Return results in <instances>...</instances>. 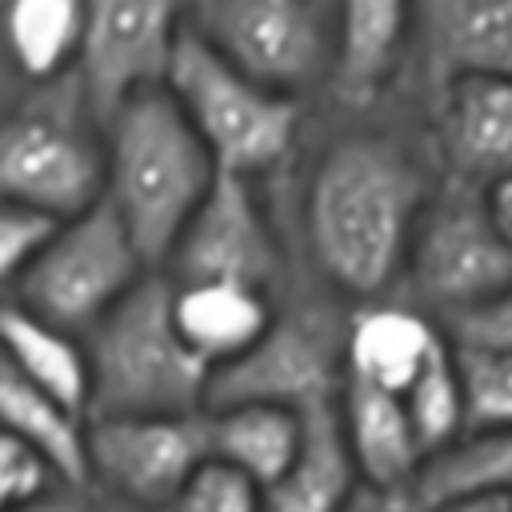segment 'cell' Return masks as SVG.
<instances>
[{"instance_id":"ffe728a7","label":"cell","mask_w":512,"mask_h":512,"mask_svg":"<svg viewBox=\"0 0 512 512\" xmlns=\"http://www.w3.org/2000/svg\"><path fill=\"white\" fill-rule=\"evenodd\" d=\"M208 460H220L260 488H272L304 436V412L280 404H228L208 408Z\"/></svg>"},{"instance_id":"9c48e42d","label":"cell","mask_w":512,"mask_h":512,"mask_svg":"<svg viewBox=\"0 0 512 512\" xmlns=\"http://www.w3.org/2000/svg\"><path fill=\"white\" fill-rule=\"evenodd\" d=\"M148 272L156 268L144 260L120 216L100 200L56 224L12 300L76 336H88Z\"/></svg>"},{"instance_id":"7a4b0ae2","label":"cell","mask_w":512,"mask_h":512,"mask_svg":"<svg viewBox=\"0 0 512 512\" xmlns=\"http://www.w3.org/2000/svg\"><path fill=\"white\" fill-rule=\"evenodd\" d=\"M220 168L172 92L144 88L104 120V204L120 216L152 268L216 188Z\"/></svg>"},{"instance_id":"7c38bea8","label":"cell","mask_w":512,"mask_h":512,"mask_svg":"<svg viewBox=\"0 0 512 512\" xmlns=\"http://www.w3.org/2000/svg\"><path fill=\"white\" fill-rule=\"evenodd\" d=\"M196 0H84V40L76 76L108 120L128 96L160 88Z\"/></svg>"},{"instance_id":"6da1fadb","label":"cell","mask_w":512,"mask_h":512,"mask_svg":"<svg viewBox=\"0 0 512 512\" xmlns=\"http://www.w3.org/2000/svg\"><path fill=\"white\" fill-rule=\"evenodd\" d=\"M280 180L300 272L348 304H368L400 292L416 224L444 172L412 88L360 112L324 104Z\"/></svg>"},{"instance_id":"4dcf8cb0","label":"cell","mask_w":512,"mask_h":512,"mask_svg":"<svg viewBox=\"0 0 512 512\" xmlns=\"http://www.w3.org/2000/svg\"><path fill=\"white\" fill-rule=\"evenodd\" d=\"M424 496L420 488H376V484H360L340 512H424Z\"/></svg>"},{"instance_id":"e0dca14e","label":"cell","mask_w":512,"mask_h":512,"mask_svg":"<svg viewBox=\"0 0 512 512\" xmlns=\"http://www.w3.org/2000/svg\"><path fill=\"white\" fill-rule=\"evenodd\" d=\"M168 284H172V320L184 344L212 372L244 356L264 336L280 300L272 292L236 280H168Z\"/></svg>"},{"instance_id":"ba28073f","label":"cell","mask_w":512,"mask_h":512,"mask_svg":"<svg viewBox=\"0 0 512 512\" xmlns=\"http://www.w3.org/2000/svg\"><path fill=\"white\" fill-rule=\"evenodd\" d=\"M508 284L512 244L500 236L484 188L444 176L416 224L396 296L424 308L444 328V320L496 296Z\"/></svg>"},{"instance_id":"ac0fdd59","label":"cell","mask_w":512,"mask_h":512,"mask_svg":"<svg viewBox=\"0 0 512 512\" xmlns=\"http://www.w3.org/2000/svg\"><path fill=\"white\" fill-rule=\"evenodd\" d=\"M340 424L360 472V484L376 488H420L424 452L408 424L404 400L384 388H368L344 380L340 392Z\"/></svg>"},{"instance_id":"e575fe53","label":"cell","mask_w":512,"mask_h":512,"mask_svg":"<svg viewBox=\"0 0 512 512\" xmlns=\"http://www.w3.org/2000/svg\"><path fill=\"white\" fill-rule=\"evenodd\" d=\"M24 512H88V488H72V484H64V488L48 492L44 500L28 504Z\"/></svg>"},{"instance_id":"7402d4cb","label":"cell","mask_w":512,"mask_h":512,"mask_svg":"<svg viewBox=\"0 0 512 512\" xmlns=\"http://www.w3.org/2000/svg\"><path fill=\"white\" fill-rule=\"evenodd\" d=\"M84 416L60 404L48 388L28 380L4 352H0V432L36 448L64 484L88 488L84 472Z\"/></svg>"},{"instance_id":"d4e9b609","label":"cell","mask_w":512,"mask_h":512,"mask_svg":"<svg viewBox=\"0 0 512 512\" xmlns=\"http://www.w3.org/2000/svg\"><path fill=\"white\" fill-rule=\"evenodd\" d=\"M500 488L512 492V428L464 436L452 452L436 456L420 476V496L440 500L452 492Z\"/></svg>"},{"instance_id":"52a82bcc","label":"cell","mask_w":512,"mask_h":512,"mask_svg":"<svg viewBox=\"0 0 512 512\" xmlns=\"http://www.w3.org/2000/svg\"><path fill=\"white\" fill-rule=\"evenodd\" d=\"M192 32L252 80L300 100L328 96L336 64V0H196Z\"/></svg>"},{"instance_id":"83f0119b","label":"cell","mask_w":512,"mask_h":512,"mask_svg":"<svg viewBox=\"0 0 512 512\" xmlns=\"http://www.w3.org/2000/svg\"><path fill=\"white\" fill-rule=\"evenodd\" d=\"M56 488H64L60 472L36 448L0 432V512H24Z\"/></svg>"},{"instance_id":"4316f807","label":"cell","mask_w":512,"mask_h":512,"mask_svg":"<svg viewBox=\"0 0 512 512\" xmlns=\"http://www.w3.org/2000/svg\"><path fill=\"white\" fill-rule=\"evenodd\" d=\"M168 512H268L264 488L240 476L236 468L208 460L176 496Z\"/></svg>"},{"instance_id":"30bf717a","label":"cell","mask_w":512,"mask_h":512,"mask_svg":"<svg viewBox=\"0 0 512 512\" xmlns=\"http://www.w3.org/2000/svg\"><path fill=\"white\" fill-rule=\"evenodd\" d=\"M160 272L168 280H236L280 296L296 276V252L264 184L220 172Z\"/></svg>"},{"instance_id":"5b68a950","label":"cell","mask_w":512,"mask_h":512,"mask_svg":"<svg viewBox=\"0 0 512 512\" xmlns=\"http://www.w3.org/2000/svg\"><path fill=\"white\" fill-rule=\"evenodd\" d=\"M0 200L56 224L104 200V120L76 72L28 84L0 116Z\"/></svg>"},{"instance_id":"484cf974","label":"cell","mask_w":512,"mask_h":512,"mask_svg":"<svg viewBox=\"0 0 512 512\" xmlns=\"http://www.w3.org/2000/svg\"><path fill=\"white\" fill-rule=\"evenodd\" d=\"M456 364H460V384H464L468 436L512 428V352L456 348Z\"/></svg>"},{"instance_id":"f546056e","label":"cell","mask_w":512,"mask_h":512,"mask_svg":"<svg viewBox=\"0 0 512 512\" xmlns=\"http://www.w3.org/2000/svg\"><path fill=\"white\" fill-rule=\"evenodd\" d=\"M444 336L456 348H476V352H512V284L500 288L496 296L464 308L460 316L444 320Z\"/></svg>"},{"instance_id":"4fadbf2b","label":"cell","mask_w":512,"mask_h":512,"mask_svg":"<svg viewBox=\"0 0 512 512\" xmlns=\"http://www.w3.org/2000/svg\"><path fill=\"white\" fill-rule=\"evenodd\" d=\"M416 12L412 0H336V64L328 96L332 108H376L412 92Z\"/></svg>"},{"instance_id":"8fae6325","label":"cell","mask_w":512,"mask_h":512,"mask_svg":"<svg viewBox=\"0 0 512 512\" xmlns=\"http://www.w3.org/2000/svg\"><path fill=\"white\" fill-rule=\"evenodd\" d=\"M208 464V424L196 416H96L84 424L88 492L168 512Z\"/></svg>"},{"instance_id":"44dd1931","label":"cell","mask_w":512,"mask_h":512,"mask_svg":"<svg viewBox=\"0 0 512 512\" xmlns=\"http://www.w3.org/2000/svg\"><path fill=\"white\" fill-rule=\"evenodd\" d=\"M0 352L60 404L88 420V348L84 336L36 316L20 300H0Z\"/></svg>"},{"instance_id":"9a60e30c","label":"cell","mask_w":512,"mask_h":512,"mask_svg":"<svg viewBox=\"0 0 512 512\" xmlns=\"http://www.w3.org/2000/svg\"><path fill=\"white\" fill-rule=\"evenodd\" d=\"M412 88L428 96L456 76L512 80V0H412Z\"/></svg>"},{"instance_id":"277c9868","label":"cell","mask_w":512,"mask_h":512,"mask_svg":"<svg viewBox=\"0 0 512 512\" xmlns=\"http://www.w3.org/2000/svg\"><path fill=\"white\" fill-rule=\"evenodd\" d=\"M164 88L228 176L280 180L308 132L312 104H300L224 60L192 28L180 36Z\"/></svg>"},{"instance_id":"d6986e66","label":"cell","mask_w":512,"mask_h":512,"mask_svg":"<svg viewBox=\"0 0 512 512\" xmlns=\"http://www.w3.org/2000/svg\"><path fill=\"white\" fill-rule=\"evenodd\" d=\"M360 488V472L340 424V400L304 412V436L288 472L264 488L268 512H340Z\"/></svg>"},{"instance_id":"2e32d148","label":"cell","mask_w":512,"mask_h":512,"mask_svg":"<svg viewBox=\"0 0 512 512\" xmlns=\"http://www.w3.org/2000/svg\"><path fill=\"white\" fill-rule=\"evenodd\" d=\"M444 328L424 308L404 296H384L368 304H352L348 340H344V372L356 384L404 392L424 364L444 348Z\"/></svg>"},{"instance_id":"f1b7e54d","label":"cell","mask_w":512,"mask_h":512,"mask_svg":"<svg viewBox=\"0 0 512 512\" xmlns=\"http://www.w3.org/2000/svg\"><path fill=\"white\" fill-rule=\"evenodd\" d=\"M52 232L56 220L0 200V300L16 292V284L24 280V272L32 268V260L40 256Z\"/></svg>"},{"instance_id":"d6a6232c","label":"cell","mask_w":512,"mask_h":512,"mask_svg":"<svg viewBox=\"0 0 512 512\" xmlns=\"http://www.w3.org/2000/svg\"><path fill=\"white\" fill-rule=\"evenodd\" d=\"M484 200H488V212H492L500 236L512 244V176H504L492 188H484Z\"/></svg>"},{"instance_id":"1f68e13d","label":"cell","mask_w":512,"mask_h":512,"mask_svg":"<svg viewBox=\"0 0 512 512\" xmlns=\"http://www.w3.org/2000/svg\"><path fill=\"white\" fill-rule=\"evenodd\" d=\"M424 512H512V492L500 488H472V492H452L440 500H424Z\"/></svg>"},{"instance_id":"3957f363","label":"cell","mask_w":512,"mask_h":512,"mask_svg":"<svg viewBox=\"0 0 512 512\" xmlns=\"http://www.w3.org/2000/svg\"><path fill=\"white\" fill-rule=\"evenodd\" d=\"M88 420L196 416L208 408L212 368L172 320V284L148 272L88 336Z\"/></svg>"},{"instance_id":"603a6c76","label":"cell","mask_w":512,"mask_h":512,"mask_svg":"<svg viewBox=\"0 0 512 512\" xmlns=\"http://www.w3.org/2000/svg\"><path fill=\"white\" fill-rule=\"evenodd\" d=\"M0 32L24 84H52L76 72L84 0H0Z\"/></svg>"},{"instance_id":"8992f818","label":"cell","mask_w":512,"mask_h":512,"mask_svg":"<svg viewBox=\"0 0 512 512\" xmlns=\"http://www.w3.org/2000/svg\"><path fill=\"white\" fill-rule=\"evenodd\" d=\"M352 304L300 272L280 292L272 324L264 336L212 372L208 408L228 404H280L292 412H312L336 404L344 392V340ZM204 408V412H208Z\"/></svg>"},{"instance_id":"d590c367","label":"cell","mask_w":512,"mask_h":512,"mask_svg":"<svg viewBox=\"0 0 512 512\" xmlns=\"http://www.w3.org/2000/svg\"><path fill=\"white\" fill-rule=\"evenodd\" d=\"M88 512H160V508H144V504H132V500H116V496H104V492H88Z\"/></svg>"},{"instance_id":"cb8c5ba5","label":"cell","mask_w":512,"mask_h":512,"mask_svg":"<svg viewBox=\"0 0 512 512\" xmlns=\"http://www.w3.org/2000/svg\"><path fill=\"white\" fill-rule=\"evenodd\" d=\"M408 424L416 432V444L424 452V468L452 452L468 436V412H464V384H460V364L452 340L424 364V372L400 392Z\"/></svg>"},{"instance_id":"5bb4252c","label":"cell","mask_w":512,"mask_h":512,"mask_svg":"<svg viewBox=\"0 0 512 512\" xmlns=\"http://www.w3.org/2000/svg\"><path fill=\"white\" fill-rule=\"evenodd\" d=\"M436 164L448 180L492 188L512 176V80L456 76L420 96Z\"/></svg>"},{"instance_id":"836d02e7","label":"cell","mask_w":512,"mask_h":512,"mask_svg":"<svg viewBox=\"0 0 512 512\" xmlns=\"http://www.w3.org/2000/svg\"><path fill=\"white\" fill-rule=\"evenodd\" d=\"M24 88H28V84H24V76H20L16 60H12V52H8V44H4V32H0V116L20 100Z\"/></svg>"}]
</instances>
